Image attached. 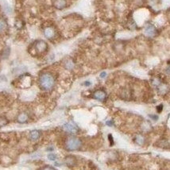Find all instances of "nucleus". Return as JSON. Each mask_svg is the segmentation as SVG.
Listing matches in <instances>:
<instances>
[{"label": "nucleus", "mask_w": 170, "mask_h": 170, "mask_svg": "<svg viewBox=\"0 0 170 170\" xmlns=\"http://www.w3.org/2000/svg\"><path fill=\"white\" fill-rule=\"evenodd\" d=\"M44 35L45 38L51 39L55 36V30H53V28L52 27H46L44 30Z\"/></svg>", "instance_id": "obj_7"}, {"label": "nucleus", "mask_w": 170, "mask_h": 170, "mask_svg": "<svg viewBox=\"0 0 170 170\" xmlns=\"http://www.w3.org/2000/svg\"><path fill=\"white\" fill-rule=\"evenodd\" d=\"M7 23L4 19L0 18V33H3L7 30Z\"/></svg>", "instance_id": "obj_12"}, {"label": "nucleus", "mask_w": 170, "mask_h": 170, "mask_svg": "<svg viewBox=\"0 0 170 170\" xmlns=\"http://www.w3.org/2000/svg\"><path fill=\"white\" fill-rule=\"evenodd\" d=\"M55 84V79L50 73H44L39 77V85L44 90H50Z\"/></svg>", "instance_id": "obj_1"}, {"label": "nucleus", "mask_w": 170, "mask_h": 170, "mask_svg": "<svg viewBox=\"0 0 170 170\" xmlns=\"http://www.w3.org/2000/svg\"><path fill=\"white\" fill-rule=\"evenodd\" d=\"M35 49L38 52H43L46 51L48 49L47 43L42 40H40V41H37V43L35 45Z\"/></svg>", "instance_id": "obj_3"}, {"label": "nucleus", "mask_w": 170, "mask_h": 170, "mask_svg": "<svg viewBox=\"0 0 170 170\" xmlns=\"http://www.w3.org/2000/svg\"><path fill=\"white\" fill-rule=\"evenodd\" d=\"M162 108H163V106H162V105H159V106L157 107V111L160 113V112H161V110H162Z\"/></svg>", "instance_id": "obj_16"}, {"label": "nucleus", "mask_w": 170, "mask_h": 170, "mask_svg": "<svg viewBox=\"0 0 170 170\" xmlns=\"http://www.w3.org/2000/svg\"><path fill=\"white\" fill-rule=\"evenodd\" d=\"M65 163L68 166H73L76 163V159L72 156H68L65 158Z\"/></svg>", "instance_id": "obj_11"}, {"label": "nucleus", "mask_w": 170, "mask_h": 170, "mask_svg": "<svg viewBox=\"0 0 170 170\" xmlns=\"http://www.w3.org/2000/svg\"><path fill=\"white\" fill-rule=\"evenodd\" d=\"M166 72H167V73L170 74V67H169V68H168L167 69V71H166Z\"/></svg>", "instance_id": "obj_22"}, {"label": "nucleus", "mask_w": 170, "mask_h": 170, "mask_svg": "<svg viewBox=\"0 0 170 170\" xmlns=\"http://www.w3.org/2000/svg\"><path fill=\"white\" fill-rule=\"evenodd\" d=\"M106 76H107V73H106L105 72H102V73L100 74V77H101V78H104Z\"/></svg>", "instance_id": "obj_18"}, {"label": "nucleus", "mask_w": 170, "mask_h": 170, "mask_svg": "<svg viewBox=\"0 0 170 170\" xmlns=\"http://www.w3.org/2000/svg\"><path fill=\"white\" fill-rule=\"evenodd\" d=\"M85 85H87V86H89V85L91 84V83L90 82H88V81H87V82H85V83H84Z\"/></svg>", "instance_id": "obj_21"}, {"label": "nucleus", "mask_w": 170, "mask_h": 170, "mask_svg": "<svg viewBox=\"0 0 170 170\" xmlns=\"http://www.w3.org/2000/svg\"><path fill=\"white\" fill-rule=\"evenodd\" d=\"M29 137H30V138L31 140L35 141V140H37V139L39 138V137H40V132L38 130H32L30 133Z\"/></svg>", "instance_id": "obj_10"}, {"label": "nucleus", "mask_w": 170, "mask_h": 170, "mask_svg": "<svg viewBox=\"0 0 170 170\" xmlns=\"http://www.w3.org/2000/svg\"><path fill=\"white\" fill-rule=\"evenodd\" d=\"M150 117L153 118V119H154V120H157V119H158V117L156 115H150Z\"/></svg>", "instance_id": "obj_19"}, {"label": "nucleus", "mask_w": 170, "mask_h": 170, "mask_svg": "<svg viewBox=\"0 0 170 170\" xmlns=\"http://www.w3.org/2000/svg\"><path fill=\"white\" fill-rule=\"evenodd\" d=\"M63 129L64 130H65L66 132H68V133H71V134H74L77 131V126L72 123H66L63 126Z\"/></svg>", "instance_id": "obj_4"}, {"label": "nucleus", "mask_w": 170, "mask_h": 170, "mask_svg": "<svg viewBox=\"0 0 170 170\" xmlns=\"http://www.w3.org/2000/svg\"><path fill=\"white\" fill-rule=\"evenodd\" d=\"M93 97L94 99H97V100H99V101H103L106 97H107V95L105 93V92L102 91V90H98L96 92H94L93 94Z\"/></svg>", "instance_id": "obj_6"}, {"label": "nucleus", "mask_w": 170, "mask_h": 170, "mask_svg": "<svg viewBox=\"0 0 170 170\" xmlns=\"http://www.w3.org/2000/svg\"><path fill=\"white\" fill-rule=\"evenodd\" d=\"M108 137H109V139H110V142L112 143V142H113V138H112V136H111L110 134H109Z\"/></svg>", "instance_id": "obj_20"}, {"label": "nucleus", "mask_w": 170, "mask_h": 170, "mask_svg": "<svg viewBox=\"0 0 170 170\" xmlns=\"http://www.w3.org/2000/svg\"><path fill=\"white\" fill-rule=\"evenodd\" d=\"M48 158H49V160H51V161H55V160L56 159V155H54V154H49V155L48 156Z\"/></svg>", "instance_id": "obj_14"}, {"label": "nucleus", "mask_w": 170, "mask_h": 170, "mask_svg": "<svg viewBox=\"0 0 170 170\" xmlns=\"http://www.w3.org/2000/svg\"><path fill=\"white\" fill-rule=\"evenodd\" d=\"M41 170H55L54 168H51V167H46V168H42Z\"/></svg>", "instance_id": "obj_17"}, {"label": "nucleus", "mask_w": 170, "mask_h": 170, "mask_svg": "<svg viewBox=\"0 0 170 170\" xmlns=\"http://www.w3.org/2000/svg\"><path fill=\"white\" fill-rule=\"evenodd\" d=\"M7 123V121L4 118H0V126H3Z\"/></svg>", "instance_id": "obj_13"}, {"label": "nucleus", "mask_w": 170, "mask_h": 170, "mask_svg": "<svg viewBox=\"0 0 170 170\" xmlns=\"http://www.w3.org/2000/svg\"><path fill=\"white\" fill-rule=\"evenodd\" d=\"M81 147V141L76 137H70L65 142V148L68 151L77 150Z\"/></svg>", "instance_id": "obj_2"}, {"label": "nucleus", "mask_w": 170, "mask_h": 170, "mask_svg": "<svg viewBox=\"0 0 170 170\" xmlns=\"http://www.w3.org/2000/svg\"><path fill=\"white\" fill-rule=\"evenodd\" d=\"M137 141L138 144H142V141H143V138L141 137V136H138L137 137Z\"/></svg>", "instance_id": "obj_15"}, {"label": "nucleus", "mask_w": 170, "mask_h": 170, "mask_svg": "<svg viewBox=\"0 0 170 170\" xmlns=\"http://www.w3.org/2000/svg\"><path fill=\"white\" fill-rule=\"evenodd\" d=\"M67 5L66 0H55L54 1V7L59 10L65 8Z\"/></svg>", "instance_id": "obj_8"}, {"label": "nucleus", "mask_w": 170, "mask_h": 170, "mask_svg": "<svg viewBox=\"0 0 170 170\" xmlns=\"http://www.w3.org/2000/svg\"><path fill=\"white\" fill-rule=\"evenodd\" d=\"M28 120V115L26 114V113L23 112V113H21V114L18 115V123H25L26 121Z\"/></svg>", "instance_id": "obj_9"}, {"label": "nucleus", "mask_w": 170, "mask_h": 170, "mask_svg": "<svg viewBox=\"0 0 170 170\" xmlns=\"http://www.w3.org/2000/svg\"><path fill=\"white\" fill-rule=\"evenodd\" d=\"M145 33L146 35L150 37H153V36H155L157 33V29L153 25H147L145 28Z\"/></svg>", "instance_id": "obj_5"}]
</instances>
